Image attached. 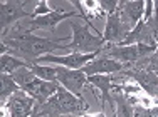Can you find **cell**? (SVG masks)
<instances>
[{
    "label": "cell",
    "mask_w": 158,
    "mask_h": 117,
    "mask_svg": "<svg viewBox=\"0 0 158 117\" xmlns=\"http://www.w3.org/2000/svg\"><path fill=\"white\" fill-rule=\"evenodd\" d=\"M66 40V37L57 39H44L37 37L24 30L20 25L10 29L7 35L2 37V44L7 49H14L17 54H20L27 62H37L40 57L49 55L56 50H66V45H59V42Z\"/></svg>",
    "instance_id": "1"
},
{
    "label": "cell",
    "mask_w": 158,
    "mask_h": 117,
    "mask_svg": "<svg viewBox=\"0 0 158 117\" xmlns=\"http://www.w3.org/2000/svg\"><path fill=\"white\" fill-rule=\"evenodd\" d=\"M89 109L84 99L71 94L61 85L59 90L47 100L46 104H37V112L40 117H61V115H82Z\"/></svg>",
    "instance_id": "2"
},
{
    "label": "cell",
    "mask_w": 158,
    "mask_h": 117,
    "mask_svg": "<svg viewBox=\"0 0 158 117\" xmlns=\"http://www.w3.org/2000/svg\"><path fill=\"white\" fill-rule=\"evenodd\" d=\"M79 18L82 17H76L74 20H69L73 35H71V44L66 45V50H74L79 54L103 52V49L106 47L103 42V37L98 35L88 24H81Z\"/></svg>",
    "instance_id": "3"
},
{
    "label": "cell",
    "mask_w": 158,
    "mask_h": 117,
    "mask_svg": "<svg viewBox=\"0 0 158 117\" xmlns=\"http://www.w3.org/2000/svg\"><path fill=\"white\" fill-rule=\"evenodd\" d=\"M158 47L145 44H135V45H106L103 49V55L110 59H114L118 62L125 64L128 67L136 65L140 60L150 57Z\"/></svg>",
    "instance_id": "4"
},
{
    "label": "cell",
    "mask_w": 158,
    "mask_h": 117,
    "mask_svg": "<svg viewBox=\"0 0 158 117\" xmlns=\"http://www.w3.org/2000/svg\"><path fill=\"white\" fill-rule=\"evenodd\" d=\"M119 77L126 79V80H133L135 84H138L141 90L145 92V96H148L150 99L158 102V75L153 74L152 70H148L145 65L136 64V65L130 67V69L119 72Z\"/></svg>",
    "instance_id": "5"
},
{
    "label": "cell",
    "mask_w": 158,
    "mask_h": 117,
    "mask_svg": "<svg viewBox=\"0 0 158 117\" xmlns=\"http://www.w3.org/2000/svg\"><path fill=\"white\" fill-rule=\"evenodd\" d=\"M25 5L27 2H22V0H3L2 5H0V25H2V37L9 33V30L12 29V25L15 22L22 20V18L31 17L34 18L32 14L25 12Z\"/></svg>",
    "instance_id": "6"
},
{
    "label": "cell",
    "mask_w": 158,
    "mask_h": 117,
    "mask_svg": "<svg viewBox=\"0 0 158 117\" xmlns=\"http://www.w3.org/2000/svg\"><path fill=\"white\" fill-rule=\"evenodd\" d=\"M101 52H93V54H79V52H73L69 55H54L49 54L40 57L37 62L34 64H56V65L66 67V69H73V70H81L86 64H89L91 60H94Z\"/></svg>",
    "instance_id": "7"
},
{
    "label": "cell",
    "mask_w": 158,
    "mask_h": 117,
    "mask_svg": "<svg viewBox=\"0 0 158 117\" xmlns=\"http://www.w3.org/2000/svg\"><path fill=\"white\" fill-rule=\"evenodd\" d=\"M57 82L66 90H69L71 94L77 96L79 99H82V90H84V87H91L88 82V75L84 72L66 69V67H61V65H57Z\"/></svg>",
    "instance_id": "8"
},
{
    "label": "cell",
    "mask_w": 158,
    "mask_h": 117,
    "mask_svg": "<svg viewBox=\"0 0 158 117\" xmlns=\"http://www.w3.org/2000/svg\"><path fill=\"white\" fill-rule=\"evenodd\" d=\"M81 17V14H77V10H69V12H62V10H52L51 14L42 15V17H34L29 22L27 32L32 33L35 30H51L54 32L57 24H61L62 20H67V18H76Z\"/></svg>",
    "instance_id": "9"
},
{
    "label": "cell",
    "mask_w": 158,
    "mask_h": 117,
    "mask_svg": "<svg viewBox=\"0 0 158 117\" xmlns=\"http://www.w3.org/2000/svg\"><path fill=\"white\" fill-rule=\"evenodd\" d=\"M3 105L12 117H31L35 111L37 100L32 96H29L25 90H19L14 96H10Z\"/></svg>",
    "instance_id": "10"
},
{
    "label": "cell",
    "mask_w": 158,
    "mask_h": 117,
    "mask_svg": "<svg viewBox=\"0 0 158 117\" xmlns=\"http://www.w3.org/2000/svg\"><path fill=\"white\" fill-rule=\"evenodd\" d=\"M126 69H130V67L118 62V60H114V59H110L106 55H103V57H96L89 64H86L81 69V72H84L89 77V75H113V74L123 72Z\"/></svg>",
    "instance_id": "11"
},
{
    "label": "cell",
    "mask_w": 158,
    "mask_h": 117,
    "mask_svg": "<svg viewBox=\"0 0 158 117\" xmlns=\"http://www.w3.org/2000/svg\"><path fill=\"white\" fill-rule=\"evenodd\" d=\"M128 33H130V30L123 24L119 9L114 14L106 15V29H104V33H103L104 45H118L121 40H125Z\"/></svg>",
    "instance_id": "12"
},
{
    "label": "cell",
    "mask_w": 158,
    "mask_h": 117,
    "mask_svg": "<svg viewBox=\"0 0 158 117\" xmlns=\"http://www.w3.org/2000/svg\"><path fill=\"white\" fill-rule=\"evenodd\" d=\"M59 87H61V84H59L57 80L49 82V80H42V79H39V77H34L29 84H25L24 87H22V90H25L29 96H32L34 99L37 100V104L42 105L57 92Z\"/></svg>",
    "instance_id": "13"
},
{
    "label": "cell",
    "mask_w": 158,
    "mask_h": 117,
    "mask_svg": "<svg viewBox=\"0 0 158 117\" xmlns=\"http://www.w3.org/2000/svg\"><path fill=\"white\" fill-rule=\"evenodd\" d=\"M145 7H146V2L143 0H133V2H119V15H121V20L123 24L126 25V29L133 30L136 27V24L143 18L145 15Z\"/></svg>",
    "instance_id": "14"
},
{
    "label": "cell",
    "mask_w": 158,
    "mask_h": 117,
    "mask_svg": "<svg viewBox=\"0 0 158 117\" xmlns=\"http://www.w3.org/2000/svg\"><path fill=\"white\" fill-rule=\"evenodd\" d=\"M135 44H145V45H153V47H156L155 39H153V35H152V30H150L145 18H141L136 24V27L131 30V32L125 37V40H121L118 45H135Z\"/></svg>",
    "instance_id": "15"
},
{
    "label": "cell",
    "mask_w": 158,
    "mask_h": 117,
    "mask_svg": "<svg viewBox=\"0 0 158 117\" xmlns=\"http://www.w3.org/2000/svg\"><path fill=\"white\" fill-rule=\"evenodd\" d=\"M114 104L118 105L113 112V117H133V105H138V100L123 92H114Z\"/></svg>",
    "instance_id": "16"
},
{
    "label": "cell",
    "mask_w": 158,
    "mask_h": 117,
    "mask_svg": "<svg viewBox=\"0 0 158 117\" xmlns=\"http://www.w3.org/2000/svg\"><path fill=\"white\" fill-rule=\"evenodd\" d=\"M19 90H22V89L12 75L10 74H0V100H2V105L9 100L10 96H14Z\"/></svg>",
    "instance_id": "17"
},
{
    "label": "cell",
    "mask_w": 158,
    "mask_h": 117,
    "mask_svg": "<svg viewBox=\"0 0 158 117\" xmlns=\"http://www.w3.org/2000/svg\"><path fill=\"white\" fill-rule=\"evenodd\" d=\"M29 62L25 59H19V57H14L10 54H2L0 57V72L2 74H10L12 75L15 70L22 69V67H27Z\"/></svg>",
    "instance_id": "18"
},
{
    "label": "cell",
    "mask_w": 158,
    "mask_h": 117,
    "mask_svg": "<svg viewBox=\"0 0 158 117\" xmlns=\"http://www.w3.org/2000/svg\"><path fill=\"white\" fill-rule=\"evenodd\" d=\"M27 67L32 70V74L35 77L42 79V80H49V82L57 80V65H39V64L29 62Z\"/></svg>",
    "instance_id": "19"
},
{
    "label": "cell",
    "mask_w": 158,
    "mask_h": 117,
    "mask_svg": "<svg viewBox=\"0 0 158 117\" xmlns=\"http://www.w3.org/2000/svg\"><path fill=\"white\" fill-rule=\"evenodd\" d=\"M133 117H158V105L145 107V105H133Z\"/></svg>",
    "instance_id": "20"
},
{
    "label": "cell",
    "mask_w": 158,
    "mask_h": 117,
    "mask_svg": "<svg viewBox=\"0 0 158 117\" xmlns=\"http://www.w3.org/2000/svg\"><path fill=\"white\" fill-rule=\"evenodd\" d=\"M138 64H141V65H145L148 70H152L153 74H156L158 75V49L155 52H153L150 57H146V59H143V60H140Z\"/></svg>",
    "instance_id": "21"
},
{
    "label": "cell",
    "mask_w": 158,
    "mask_h": 117,
    "mask_svg": "<svg viewBox=\"0 0 158 117\" xmlns=\"http://www.w3.org/2000/svg\"><path fill=\"white\" fill-rule=\"evenodd\" d=\"M99 7L106 15H110V14H114L119 9V2L118 0H103V2H99Z\"/></svg>",
    "instance_id": "22"
},
{
    "label": "cell",
    "mask_w": 158,
    "mask_h": 117,
    "mask_svg": "<svg viewBox=\"0 0 158 117\" xmlns=\"http://www.w3.org/2000/svg\"><path fill=\"white\" fill-rule=\"evenodd\" d=\"M51 12H52V9H49V5H47L46 0H40V2L37 3V7L34 9L32 15H34V17H42V15H47V14H51Z\"/></svg>",
    "instance_id": "23"
},
{
    "label": "cell",
    "mask_w": 158,
    "mask_h": 117,
    "mask_svg": "<svg viewBox=\"0 0 158 117\" xmlns=\"http://www.w3.org/2000/svg\"><path fill=\"white\" fill-rule=\"evenodd\" d=\"M79 117H106V115H104V112H96V114H88V112H86V114H82Z\"/></svg>",
    "instance_id": "24"
},
{
    "label": "cell",
    "mask_w": 158,
    "mask_h": 117,
    "mask_svg": "<svg viewBox=\"0 0 158 117\" xmlns=\"http://www.w3.org/2000/svg\"><path fill=\"white\" fill-rule=\"evenodd\" d=\"M31 117H40V115H39V112H37V105H35V111H34V114H32Z\"/></svg>",
    "instance_id": "25"
},
{
    "label": "cell",
    "mask_w": 158,
    "mask_h": 117,
    "mask_svg": "<svg viewBox=\"0 0 158 117\" xmlns=\"http://www.w3.org/2000/svg\"><path fill=\"white\" fill-rule=\"evenodd\" d=\"M9 117H12V115H10V114H9Z\"/></svg>",
    "instance_id": "26"
}]
</instances>
